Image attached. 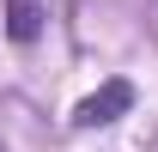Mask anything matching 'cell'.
I'll list each match as a JSON object with an SVG mask.
<instances>
[{
	"mask_svg": "<svg viewBox=\"0 0 158 152\" xmlns=\"http://www.w3.org/2000/svg\"><path fill=\"white\" fill-rule=\"evenodd\" d=\"M43 24H49V12H43V0H6V43H19V49H31V43L43 37Z\"/></svg>",
	"mask_w": 158,
	"mask_h": 152,
	"instance_id": "obj_2",
	"label": "cell"
},
{
	"mask_svg": "<svg viewBox=\"0 0 158 152\" xmlns=\"http://www.w3.org/2000/svg\"><path fill=\"white\" fill-rule=\"evenodd\" d=\"M134 110V85L128 79H103L98 91H85L73 103V128H110L116 116H128Z\"/></svg>",
	"mask_w": 158,
	"mask_h": 152,
	"instance_id": "obj_1",
	"label": "cell"
}]
</instances>
